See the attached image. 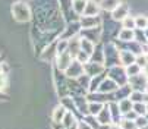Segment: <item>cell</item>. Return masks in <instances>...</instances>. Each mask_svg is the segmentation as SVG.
<instances>
[{"label": "cell", "mask_w": 148, "mask_h": 129, "mask_svg": "<svg viewBox=\"0 0 148 129\" xmlns=\"http://www.w3.org/2000/svg\"><path fill=\"white\" fill-rule=\"evenodd\" d=\"M2 94H3V93H2V91H0V100H5V98H6V97H3V95H2Z\"/></svg>", "instance_id": "30bf717a"}, {"label": "cell", "mask_w": 148, "mask_h": 129, "mask_svg": "<svg viewBox=\"0 0 148 129\" xmlns=\"http://www.w3.org/2000/svg\"><path fill=\"white\" fill-rule=\"evenodd\" d=\"M135 25H136V24H135V21H134L132 18H131V19L128 18V19L125 21V27H126V28H134Z\"/></svg>", "instance_id": "52a82bcc"}, {"label": "cell", "mask_w": 148, "mask_h": 129, "mask_svg": "<svg viewBox=\"0 0 148 129\" xmlns=\"http://www.w3.org/2000/svg\"><path fill=\"white\" fill-rule=\"evenodd\" d=\"M6 87H8V79H6V75L0 72V91H3Z\"/></svg>", "instance_id": "3957f363"}, {"label": "cell", "mask_w": 148, "mask_h": 129, "mask_svg": "<svg viewBox=\"0 0 148 129\" xmlns=\"http://www.w3.org/2000/svg\"><path fill=\"white\" fill-rule=\"evenodd\" d=\"M63 115H65V110L63 109H56L54 110V115H53V119H54V122H60V120H63Z\"/></svg>", "instance_id": "7a4b0ae2"}, {"label": "cell", "mask_w": 148, "mask_h": 129, "mask_svg": "<svg viewBox=\"0 0 148 129\" xmlns=\"http://www.w3.org/2000/svg\"><path fill=\"white\" fill-rule=\"evenodd\" d=\"M79 129H90V128H88L87 125H81V126H79Z\"/></svg>", "instance_id": "9c48e42d"}, {"label": "cell", "mask_w": 148, "mask_h": 129, "mask_svg": "<svg viewBox=\"0 0 148 129\" xmlns=\"http://www.w3.org/2000/svg\"><path fill=\"white\" fill-rule=\"evenodd\" d=\"M128 73H129L131 76H135V75L139 73V68H138V66H132V68L129 66V68H128Z\"/></svg>", "instance_id": "8992f818"}, {"label": "cell", "mask_w": 148, "mask_h": 129, "mask_svg": "<svg viewBox=\"0 0 148 129\" xmlns=\"http://www.w3.org/2000/svg\"><path fill=\"white\" fill-rule=\"evenodd\" d=\"M135 24H136V27H139V28H147V24H148V21L145 19V18H142V16H139L136 21H135Z\"/></svg>", "instance_id": "277c9868"}, {"label": "cell", "mask_w": 148, "mask_h": 129, "mask_svg": "<svg viewBox=\"0 0 148 129\" xmlns=\"http://www.w3.org/2000/svg\"><path fill=\"white\" fill-rule=\"evenodd\" d=\"M147 28H148V24H147Z\"/></svg>", "instance_id": "7c38bea8"}, {"label": "cell", "mask_w": 148, "mask_h": 129, "mask_svg": "<svg viewBox=\"0 0 148 129\" xmlns=\"http://www.w3.org/2000/svg\"><path fill=\"white\" fill-rule=\"evenodd\" d=\"M12 16L16 22L24 24L31 19V10L25 2H16L12 5Z\"/></svg>", "instance_id": "6da1fadb"}, {"label": "cell", "mask_w": 148, "mask_h": 129, "mask_svg": "<svg viewBox=\"0 0 148 129\" xmlns=\"http://www.w3.org/2000/svg\"><path fill=\"white\" fill-rule=\"evenodd\" d=\"M122 110H129V101L128 100H125L122 103Z\"/></svg>", "instance_id": "ba28073f"}, {"label": "cell", "mask_w": 148, "mask_h": 129, "mask_svg": "<svg viewBox=\"0 0 148 129\" xmlns=\"http://www.w3.org/2000/svg\"><path fill=\"white\" fill-rule=\"evenodd\" d=\"M144 129H148V128H144Z\"/></svg>", "instance_id": "8fae6325"}, {"label": "cell", "mask_w": 148, "mask_h": 129, "mask_svg": "<svg viewBox=\"0 0 148 129\" xmlns=\"http://www.w3.org/2000/svg\"><path fill=\"white\" fill-rule=\"evenodd\" d=\"M120 38H122V40H132V38H134L132 31H131V30H126V31H123V32H122V35H120Z\"/></svg>", "instance_id": "5b68a950"}]
</instances>
